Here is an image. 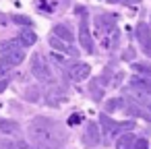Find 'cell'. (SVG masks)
Returning <instances> with one entry per match:
<instances>
[{
    "instance_id": "obj_1",
    "label": "cell",
    "mask_w": 151,
    "mask_h": 149,
    "mask_svg": "<svg viewBox=\"0 0 151 149\" xmlns=\"http://www.w3.org/2000/svg\"><path fill=\"white\" fill-rule=\"evenodd\" d=\"M29 139L33 141V145L37 149H60L62 147V132L58 130L56 122L46 118V116H37L29 122Z\"/></svg>"
},
{
    "instance_id": "obj_2",
    "label": "cell",
    "mask_w": 151,
    "mask_h": 149,
    "mask_svg": "<svg viewBox=\"0 0 151 149\" xmlns=\"http://www.w3.org/2000/svg\"><path fill=\"white\" fill-rule=\"evenodd\" d=\"M0 77H4L13 66L21 64L25 60V50L19 40H9L4 44H0Z\"/></svg>"
},
{
    "instance_id": "obj_3",
    "label": "cell",
    "mask_w": 151,
    "mask_h": 149,
    "mask_svg": "<svg viewBox=\"0 0 151 149\" xmlns=\"http://www.w3.org/2000/svg\"><path fill=\"white\" fill-rule=\"evenodd\" d=\"M99 124H101V132H104L106 143H112V141H116L122 132H130V130L134 128V122H132V120H128V122H116V120H112L106 112L99 116Z\"/></svg>"
},
{
    "instance_id": "obj_4",
    "label": "cell",
    "mask_w": 151,
    "mask_h": 149,
    "mask_svg": "<svg viewBox=\"0 0 151 149\" xmlns=\"http://www.w3.org/2000/svg\"><path fill=\"white\" fill-rule=\"evenodd\" d=\"M31 73H33V77H35L37 81H42V83H52V81H54V75H52V71H50V66H48V60H46L42 54H35V56L31 58Z\"/></svg>"
},
{
    "instance_id": "obj_5",
    "label": "cell",
    "mask_w": 151,
    "mask_h": 149,
    "mask_svg": "<svg viewBox=\"0 0 151 149\" xmlns=\"http://www.w3.org/2000/svg\"><path fill=\"white\" fill-rule=\"evenodd\" d=\"M116 149H147V141L134 137L132 132H122L116 139Z\"/></svg>"
},
{
    "instance_id": "obj_6",
    "label": "cell",
    "mask_w": 151,
    "mask_h": 149,
    "mask_svg": "<svg viewBox=\"0 0 151 149\" xmlns=\"http://www.w3.org/2000/svg\"><path fill=\"white\" fill-rule=\"evenodd\" d=\"M89 75H91V68L85 62H75V64L68 66V79L73 83H81V81L89 79Z\"/></svg>"
},
{
    "instance_id": "obj_7",
    "label": "cell",
    "mask_w": 151,
    "mask_h": 149,
    "mask_svg": "<svg viewBox=\"0 0 151 149\" xmlns=\"http://www.w3.org/2000/svg\"><path fill=\"white\" fill-rule=\"evenodd\" d=\"M83 143L87 147H97L101 143V132H99V126L95 122H89L85 126V132H83Z\"/></svg>"
},
{
    "instance_id": "obj_8",
    "label": "cell",
    "mask_w": 151,
    "mask_h": 149,
    "mask_svg": "<svg viewBox=\"0 0 151 149\" xmlns=\"http://www.w3.org/2000/svg\"><path fill=\"white\" fill-rule=\"evenodd\" d=\"M124 108H126V112H128L130 116H139V118L151 120V110H147L145 106H141V104L132 101L130 97H128V99H124Z\"/></svg>"
},
{
    "instance_id": "obj_9",
    "label": "cell",
    "mask_w": 151,
    "mask_h": 149,
    "mask_svg": "<svg viewBox=\"0 0 151 149\" xmlns=\"http://www.w3.org/2000/svg\"><path fill=\"white\" fill-rule=\"evenodd\" d=\"M134 35H137V42L145 50H149V44H151V29H149V25L147 23H139L137 29H134Z\"/></svg>"
},
{
    "instance_id": "obj_10",
    "label": "cell",
    "mask_w": 151,
    "mask_h": 149,
    "mask_svg": "<svg viewBox=\"0 0 151 149\" xmlns=\"http://www.w3.org/2000/svg\"><path fill=\"white\" fill-rule=\"evenodd\" d=\"M128 97L132 99V101H137V104H141V106H145L147 110H151V95L149 93H145V91H139V89H128Z\"/></svg>"
},
{
    "instance_id": "obj_11",
    "label": "cell",
    "mask_w": 151,
    "mask_h": 149,
    "mask_svg": "<svg viewBox=\"0 0 151 149\" xmlns=\"http://www.w3.org/2000/svg\"><path fill=\"white\" fill-rule=\"evenodd\" d=\"M79 42H81V46L87 52H93V40H91V33H89L87 23H81V27H79Z\"/></svg>"
},
{
    "instance_id": "obj_12",
    "label": "cell",
    "mask_w": 151,
    "mask_h": 149,
    "mask_svg": "<svg viewBox=\"0 0 151 149\" xmlns=\"http://www.w3.org/2000/svg\"><path fill=\"white\" fill-rule=\"evenodd\" d=\"M130 87L151 95V77H132L130 79Z\"/></svg>"
},
{
    "instance_id": "obj_13",
    "label": "cell",
    "mask_w": 151,
    "mask_h": 149,
    "mask_svg": "<svg viewBox=\"0 0 151 149\" xmlns=\"http://www.w3.org/2000/svg\"><path fill=\"white\" fill-rule=\"evenodd\" d=\"M95 23H97V31H99L101 35H106L108 31L114 29V19H112L110 15H99V17L95 19Z\"/></svg>"
},
{
    "instance_id": "obj_14",
    "label": "cell",
    "mask_w": 151,
    "mask_h": 149,
    "mask_svg": "<svg viewBox=\"0 0 151 149\" xmlns=\"http://www.w3.org/2000/svg\"><path fill=\"white\" fill-rule=\"evenodd\" d=\"M52 35L60 37V40H62V42H66V44H70V42H73V33H70V29H68L66 25H54Z\"/></svg>"
},
{
    "instance_id": "obj_15",
    "label": "cell",
    "mask_w": 151,
    "mask_h": 149,
    "mask_svg": "<svg viewBox=\"0 0 151 149\" xmlns=\"http://www.w3.org/2000/svg\"><path fill=\"white\" fill-rule=\"evenodd\" d=\"M0 130L6 132V135H17L21 130V126L15 120H6V118H0Z\"/></svg>"
},
{
    "instance_id": "obj_16",
    "label": "cell",
    "mask_w": 151,
    "mask_h": 149,
    "mask_svg": "<svg viewBox=\"0 0 151 149\" xmlns=\"http://www.w3.org/2000/svg\"><path fill=\"white\" fill-rule=\"evenodd\" d=\"M50 44H52V48H54V50H60V52H73V54H77V50H75L70 44L62 42V40H60V37H56V35H52V37H50Z\"/></svg>"
},
{
    "instance_id": "obj_17",
    "label": "cell",
    "mask_w": 151,
    "mask_h": 149,
    "mask_svg": "<svg viewBox=\"0 0 151 149\" xmlns=\"http://www.w3.org/2000/svg\"><path fill=\"white\" fill-rule=\"evenodd\" d=\"M0 149H29V143H25V141L2 139V141H0Z\"/></svg>"
},
{
    "instance_id": "obj_18",
    "label": "cell",
    "mask_w": 151,
    "mask_h": 149,
    "mask_svg": "<svg viewBox=\"0 0 151 149\" xmlns=\"http://www.w3.org/2000/svg\"><path fill=\"white\" fill-rule=\"evenodd\" d=\"M19 42H21L23 48H25V46H33V44L37 42V35H35L31 29H23L21 35H19Z\"/></svg>"
},
{
    "instance_id": "obj_19",
    "label": "cell",
    "mask_w": 151,
    "mask_h": 149,
    "mask_svg": "<svg viewBox=\"0 0 151 149\" xmlns=\"http://www.w3.org/2000/svg\"><path fill=\"white\" fill-rule=\"evenodd\" d=\"M122 108H124V99L122 97H112V99L106 101V114L116 112V110H122Z\"/></svg>"
},
{
    "instance_id": "obj_20",
    "label": "cell",
    "mask_w": 151,
    "mask_h": 149,
    "mask_svg": "<svg viewBox=\"0 0 151 149\" xmlns=\"http://www.w3.org/2000/svg\"><path fill=\"white\" fill-rule=\"evenodd\" d=\"M132 71L143 75V77H151V64L149 62H132Z\"/></svg>"
},
{
    "instance_id": "obj_21",
    "label": "cell",
    "mask_w": 151,
    "mask_h": 149,
    "mask_svg": "<svg viewBox=\"0 0 151 149\" xmlns=\"http://www.w3.org/2000/svg\"><path fill=\"white\" fill-rule=\"evenodd\" d=\"M13 21H15V23H19V25H21V27H25V29H29V27L33 25V23H31V19H29V17H23V15H15V17H13Z\"/></svg>"
},
{
    "instance_id": "obj_22",
    "label": "cell",
    "mask_w": 151,
    "mask_h": 149,
    "mask_svg": "<svg viewBox=\"0 0 151 149\" xmlns=\"http://www.w3.org/2000/svg\"><path fill=\"white\" fill-rule=\"evenodd\" d=\"M35 91H37V89H27L25 97H27V99H31V101H37V99H40V95H37Z\"/></svg>"
},
{
    "instance_id": "obj_23",
    "label": "cell",
    "mask_w": 151,
    "mask_h": 149,
    "mask_svg": "<svg viewBox=\"0 0 151 149\" xmlns=\"http://www.w3.org/2000/svg\"><path fill=\"white\" fill-rule=\"evenodd\" d=\"M81 120H83V118H81V114H73V116L68 118V124H70V126H75V124H79Z\"/></svg>"
},
{
    "instance_id": "obj_24",
    "label": "cell",
    "mask_w": 151,
    "mask_h": 149,
    "mask_svg": "<svg viewBox=\"0 0 151 149\" xmlns=\"http://www.w3.org/2000/svg\"><path fill=\"white\" fill-rule=\"evenodd\" d=\"M52 60H54V62H58V64H62V66H64V58H62V56H60V54H56V52H54V54H52Z\"/></svg>"
},
{
    "instance_id": "obj_25",
    "label": "cell",
    "mask_w": 151,
    "mask_h": 149,
    "mask_svg": "<svg viewBox=\"0 0 151 149\" xmlns=\"http://www.w3.org/2000/svg\"><path fill=\"white\" fill-rule=\"evenodd\" d=\"M6 23H9V17H4L2 13H0V27H6Z\"/></svg>"
},
{
    "instance_id": "obj_26",
    "label": "cell",
    "mask_w": 151,
    "mask_h": 149,
    "mask_svg": "<svg viewBox=\"0 0 151 149\" xmlns=\"http://www.w3.org/2000/svg\"><path fill=\"white\" fill-rule=\"evenodd\" d=\"M6 87H9V79H2V81H0V93H2Z\"/></svg>"
}]
</instances>
